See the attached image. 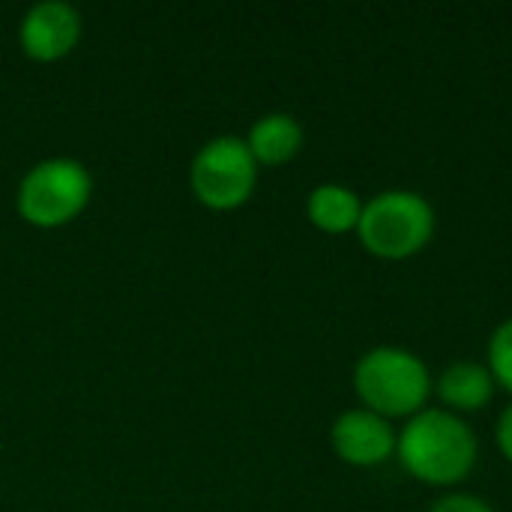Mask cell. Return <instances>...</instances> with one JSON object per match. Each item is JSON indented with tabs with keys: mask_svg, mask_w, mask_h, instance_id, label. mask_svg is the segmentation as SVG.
I'll use <instances>...</instances> for the list:
<instances>
[{
	"mask_svg": "<svg viewBox=\"0 0 512 512\" xmlns=\"http://www.w3.org/2000/svg\"><path fill=\"white\" fill-rule=\"evenodd\" d=\"M246 144L258 165H285L303 147V126L294 114L273 111L252 123Z\"/></svg>",
	"mask_w": 512,
	"mask_h": 512,
	"instance_id": "cell-9",
	"label": "cell"
},
{
	"mask_svg": "<svg viewBox=\"0 0 512 512\" xmlns=\"http://www.w3.org/2000/svg\"><path fill=\"white\" fill-rule=\"evenodd\" d=\"M189 183L195 198L210 210H234L246 204L258 183V162L246 138H210L192 159Z\"/></svg>",
	"mask_w": 512,
	"mask_h": 512,
	"instance_id": "cell-5",
	"label": "cell"
},
{
	"mask_svg": "<svg viewBox=\"0 0 512 512\" xmlns=\"http://www.w3.org/2000/svg\"><path fill=\"white\" fill-rule=\"evenodd\" d=\"M495 441H498V450L504 453V459L512 462V402L501 411V417H498Z\"/></svg>",
	"mask_w": 512,
	"mask_h": 512,
	"instance_id": "cell-13",
	"label": "cell"
},
{
	"mask_svg": "<svg viewBox=\"0 0 512 512\" xmlns=\"http://www.w3.org/2000/svg\"><path fill=\"white\" fill-rule=\"evenodd\" d=\"M489 372L495 384H501L507 393H512V318L501 321L495 333L489 336Z\"/></svg>",
	"mask_w": 512,
	"mask_h": 512,
	"instance_id": "cell-11",
	"label": "cell"
},
{
	"mask_svg": "<svg viewBox=\"0 0 512 512\" xmlns=\"http://www.w3.org/2000/svg\"><path fill=\"white\" fill-rule=\"evenodd\" d=\"M441 405L453 414H474L483 411L495 396V378L486 363L477 360H456L450 363L438 381H432Z\"/></svg>",
	"mask_w": 512,
	"mask_h": 512,
	"instance_id": "cell-8",
	"label": "cell"
},
{
	"mask_svg": "<svg viewBox=\"0 0 512 512\" xmlns=\"http://www.w3.org/2000/svg\"><path fill=\"white\" fill-rule=\"evenodd\" d=\"M306 213L315 228H321L327 234H345V231H357L363 201L357 198V192L351 186L321 183L309 192Z\"/></svg>",
	"mask_w": 512,
	"mask_h": 512,
	"instance_id": "cell-10",
	"label": "cell"
},
{
	"mask_svg": "<svg viewBox=\"0 0 512 512\" xmlns=\"http://www.w3.org/2000/svg\"><path fill=\"white\" fill-rule=\"evenodd\" d=\"M396 438L393 420L369 411V408H351L342 411L330 429L333 450L342 462L354 468H378L396 456Z\"/></svg>",
	"mask_w": 512,
	"mask_h": 512,
	"instance_id": "cell-6",
	"label": "cell"
},
{
	"mask_svg": "<svg viewBox=\"0 0 512 512\" xmlns=\"http://www.w3.org/2000/svg\"><path fill=\"white\" fill-rule=\"evenodd\" d=\"M429 512H495V507L477 495H468V492H453V495H444L441 501L432 504Z\"/></svg>",
	"mask_w": 512,
	"mask_h": 512,
	"instance_id": "cell-12",
	"label": "cell"
},
{
	"mask_svg": "<svg viewBox=\"0 0 512 512\" xmlns=\"http://www.w3.org/2000/svg\"><path fill=\"white\" fill-rule=\"evenodd\" d=\"M81 36V15L63 0H42L27 9L18 27L21 48L30 60L51 63L66 57Z\"/></svg>",
	"mask_w": 512,
	"mask_h": 512,
	"instance_id": "cell-7",
	"label": "cell"
},
{
	"mask_svg": "<svg viewBox=\"0 0 512 512\" xmlns=\"http://www.w3.org/2000/svg\"><path fill=\"white\" fill-rule=\"evenodd\" d=\"M93 177L78 159L54 156L36 162L15 195V207L24 222L36 228H60L72 222L90 201Z\"/></svg>",
	"mask_w": 512,
	"mask_h": 512,
	"instance_id": "cell-4",
	"label": "cell"
},
{
	"mask_svg": "<svg viewBox=\"0 0 512 512\" xmlns=\"http://www.w3.org/2000/svg\"><path fill=\"white\" fill-rule=\"evenodd\" d=\"M396 459L414 480L450 489L477 468L480 441L465 417L447 408H423L402 426Z\"/></svg>",
	"mask_w": 512,
	"mask_h": 512,
	"instance_id": "cell-1",
	"label": "cell"
},
{
	"mask_svg": "<svg viewBox=\"0 0 512 512\" xmlns=\"http://www.w3.org/2000/svg\"><path fill=\"white\" fill-rule=\"evenodd\" d=\"M354 390L363 408L387 420H411L432 396V375L420 354L399 345H378L357 360Z\"/></svg>",
	"mask_w": 512,
	"mask_h": 512,
	"instance_id": "cell-2",
	"label": "cell"
},
{
	"mask_svg": "<svg viewBox=\"0 0 512 512\" xmlns=\"http://www.w3.org/2000/svg\"><path fill=\"white\" fill-rule=\"evenodd\" d=\"M357 234L366 252L402 261L429 246L435 234V207L414 189H384L363 204Z\"/></svg>",
	"mask_w": 512,
	"mask_h": 512,
	"instance_id": "cell-3",
	"label": "cell"
}]
</instances>
